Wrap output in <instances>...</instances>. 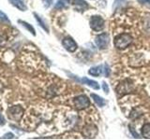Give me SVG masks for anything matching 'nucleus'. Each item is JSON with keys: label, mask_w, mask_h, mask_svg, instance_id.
Returning a JSON list of instances; mask_svg holds the SVG:
<instances>
[{"label": "nucleus", "mask_w": 150, "mask_h": 140, "mask_svg": "<svg viewBox=\"0 0 150 140\" xmlns=\"http://www.w3.org/2000/svg\"><path fill=\"white\" fill-rule=\"evenodd\" d=\"M20 63L25 70L32 72L35 70H39V68H40L43 64V61L41 60L40 54L34 52H23L22 53Z\"/></svg>", "instance_id": "f257e3e1"}, {"label": "nucleus", "mask_w": 150, "mask_h": 140, "mask_svg": "<svg viewBox=\"0 0 150 140\" xmlns=\"http://www.w3.org/2000/svg\"><path fill=\"white\" fill-rule=\"evenodd\" d=\"M132 42V36L129 34H120L117 36H115V38L114 40L115 46L117 49L119 50H124L127 47H129V45Z\"/></svg>", "instance_id": "f03ea898"}, {"label": "nucleus", "mask_w": 150, "mask_h": 140, "mask_svg": "<svg viewBox=\"0 0 150 140\" xmlns=\"http://www.w3.org/2000/svg\"><path fill=\"white\" fill-rule=\"evenodd\" d=\"M135 90L134 82L131 79H125L122 81L116 88V92L119 96H123L125 94L131 92Z\"/></svg>", "instance_id": "7ed1b4c3"}, {"label": "nucleus", "mask_w": 150, "mask_h": 140, "mask_svg": "<svg viewBox=\"0 0 150 140\" xmlns=\"http://www.w3.org/2000/svg\"><path fill=\"white\" fill-rule=\"evenodd\" d=\"M7 113L8 118L13 121H20L25 116V112L21 106H9L7 110Z\"/></svg>", "instance_id": "20e7f679"}, {"label": "nucleus", "mask_w": 150, "mask_h": 140, "mask_svg": "<svg viewBox=\"0 0 150 140\" xmlns=\"http://www.w3.org/2000/svg\"><path fill=\"white\" fill-rule=\"evenodd\" d=\"M73 102H74L75 107H76V109L78 110L84 109L90 106V100L88 99V97L86 95H83V94L75 97Z\"/></svg>", "instance_id": "39448f33"}, {"label": "nucleus", "mask_w": 150, "mask_h": 140, "mask_svg": "<svg viewBox=\"0 0 150 140\" xmlns=\"http://www.w3.org/2000/svg\"><path fill=\"white\" fill-rule=\"evenodd\" d=\"M105 26V22L104 20L100 17V16H92L90 19V27L91 29L96 31V32H100L101 31Z\"/></svg>", "instance_id": "423d86ee"}, {"label": "nucleus", "mask_w": 150, "mask_h": 140, "mask_svg": "<svg viewBox=\"0 0 150 140\" xmlns=\"http://www.w3.org/2000/svg\"><path fill=\"white\" fill-rule=\"evenodd\" d=\"M109 41H110V36L107 33H102V34L97 36L95 38V42L100 50L107 49L108 45H109Z\"/></svg>", "instance_id": "0eeeda50"}, {"label": "nucleus", "mask_w": 150, "mask_h": 140, "mask_svg": "<svg viewBox=\"0 0 150 140\" xmlns=\"http://www.w3.org/2000/svg\"><path fill=\"white\" fill-rule=\"evenodd\" d=\"M62 45L66 50L69 51V52H74L78 48L77 43L71 38V37H66V38H64L62 41Z\"/></svg>", "instance_id": "6e6552de"}, {"label": "nucleus", "mask_w": 150, "mask_h": 140, "mask_svg": "<svg viewBox=\"0 0 150 140\" xmlns=\"http://www.w3.org/2000/svg\"><path fill=\"white\" fill-rule=\"evenodd\" d=\"M98 133V129L95 125H86V127L83 128V134L86 135L88 138H93L95 137V135Z\"/></svg>", "instance_id": "1a4fd4ad"}, {"label": "nucleus", "mask_w": 150, "mask_h": 140, "mask_svg": "<svg viewBox=\"0 0 150 140\" xmlns=\"http://www.w3.org/2000/svg\"><path fill=\"white\" fill-rule=\"evenodd\" d=\"M72 4L78 10H86L88 8V5L84 0H73Z\"/></svg>", "instance_id": "9d476101"}, {"label": "nucleus", "mask_w": 150, "mask_h": 140, "mask_svg": "<svg viewBox=\"0 0 150 140\" xmlns=\"http://www.w3.org/2000/svg\"><path fill=\"white\" fill-rule=\"evenodd\" d=\"M9 3H11L12 6H14L15 8H17L19 10H22V11H25L27 8L25 5L22 0H8Z\"/></svg>", "instance_id": "9b49d317"}, {"label": "nucleus", "mask_w": 150, "mask_h": 140, "mask_svg": "<svg viewBox=\"0 0 150 140\" xmlns=\"http://www.w3.org/2000/svg\"><path fill=\"white\" fill-rule=\"evenodd\" d=\"M81 81L84 84H86V85H88L89 87L95 89V90H98V89H100V84L95 80H92V79H89L87 78H83L81 79Z\"/></svg>", "instance_id": "f8f14e48"}, {"label": "nucleus", "mask_w": 150, "mask_h": 140, "mask_svg": "<svg viewBox=\"0 0 150 140\" xmlns=\"http://www.w3.org/2000/svg\"><path fill=\"white\" fill-rule=\"evenodd\" d=\"M103 72V66L102 65H98V66H94L89 69L88 74L92 75L94 77H98L100 75H101Z\"/></svg>", "instance_id": "ddd939ff"}, {"label": "nucleus", "mask_w": 150, "mask_h": 140, "mask_svg": "<svg viewBox=\"0 0 150 140\" xmlns=\"http://www.w3.org/2000/svg\"><path fill=\"white\" fill-rule=\"evenodd\" d=\"M70 4V0H58L55 4L56 9H63L67 8Z\"/></svg>", "instance_id": "4468645a"}, {"label": "nucleus", "mask_w": 150, "mask_h": 140, "mask_svg": "<svg viewBox=\"0 0 150 140\" xmlns=\"http://www.w3.org/2000/svg\"><path fill=\"white\" fill-rule=\"evenodd\" d=\"M91 97L93 98L94 102H95L98 106H100V107H101V106H105L106 102H105V100L103 99L102 97H100V96H98V95L95 94V93H92V94H91Z\"/></svg>", "instance_id": "2eb2a0df"}, {"label": "nucleus", "mask_w": 150, "mask_h": 140, "mask_svg": "<svg viewBox=\"0 0 150 140\" xmlns=\"http://www.w3.org/2000/svg\"><path fill=\"white\" fill-rule=\"evenodd\" d=\"M142 135L144 138H150V123H146L143 126Z\"/></svg>", "instance_id": "dca6fc26"}, {"label": "nucleus", "mask_w": 150, "mask_h": 140, "mask_svg": "<svg viewBox=\"0 0 150 140\" xmlns=\"http://www.w3.org/2000/svg\"><path fill=\"white\" fill-rule=\"evenodd\" d=\"M34 16H35V19L37 20V22H39V24L40 25V27H42L47 33H48V32H49V28H48V26H47V24L45 23V22L42 21V19H41L39 15H38L37 13H34Z\"/></svg>", "instance_id": "f3484780"}, {"label": "nucleus", "mask_w": 150, "mask_h": 140, "mask_svg": "<svg viewBox=\"0 0 150 140\" xmlns=\"http://www.w3.org/2000/svg\"><path fill=\"white\" fill-rule=\"evenodd\" d=\"M8 43V36L0 31V48H3Z\"/></svg>", "instance_id": "a211bd4d"}, {"label": "nucleus", "mask_w": 150, "mask_h": 140, "mask_svg": "<svg viewBox=\"0 0 150 140\" xmlns=\"http://www.w3.org/2000/svg\"><path fill=\"white\" fill-rule=\"evenodd\" d=\"M19 22H20L23 27H25L26 29H27L28 31H29L33 36H36V32H35V29H34V28H33V26H31L30 24H28L27 22H23V21H19Z\"/></svg>", "instance_id": "6ab92c4d"}, {"label": "nucleus", "mask_w": 150, "mask_h": 140, "mask_svg": "<svg viewBox=\"0 0 150 140\" xmlns=\"http://www.w3.org/2000/svg\"><path fill=\"white\" fill-rule=\"evenodd\" d=\"M0 22H5V23H9L11 22H9L8 16L5 14L4 12L0 11Z\"/></svg>", "instance_id": "aec40b11"}, {"label": "nucleus", "mask_w": 150, "mask_h": 140, "mask_svg": "<svg viewBox=\"0 0 150 140\" xmlns=\"http://www.w3.org/2000/svg\"><path fill=\"white\" fill-rule=\"evenodd\" d=\"M42 2H43L45 8H49L52 5V3H53V0H42Z\"/></svg>", "instance_id": "412c9836"}, {"label": "nucleus", "mask_w": 150, "mask_h": 140, "mask_svg": "<svg viewBox=\"0 0 150 140\" xmlns=\"http://www.w3.org/2000/svg\"><path fill=\"white\" fill-rule=\"evenodd\" d=\"M102 88H103V91H104L105 93H108V92H109V87H108V85L106 84L105 81H103V82H102Z\"/></svg>", "instance_id": "4be33fe9"}, {"label": "nucleus", "mask_w": 150, "mask_h": 140, "mask_svg": "<svg viewBox=\"0 0 150 140\" xmlns=\"http://www.w3.org/2000/svg\"><path fill=\"white\" fill-rule=\"evenodd\" d=\"M138 2L143 4V5H146V6L150 7V0H138Z\"/></svg>", "instance_id": "5701e85b"}, {"label": "nucleus", "mask_w": 150, "mask_h": 140, "mask_svg": "<svg viewBox=\"0 0 150 140\" xmlns=\"http://www.w3.org/2000/svg\"><path fill=\"white\" fill-rule=\"evenodd\" d=\"M14 135L11 134V133H8V134H6L4 135V136H2V138H13Z\"/></svg>", "instance_id": "b1692460"}, {"label": "nucleus", "mask_w": 150, "mask_h": 140, "mask_svg": "<svg viewBox=\"0 0 150 140\" xmlns=\"http://www.w3.org/2000/svg\"><path fill=\"white\" fill-rule=\"evenodd\" d=\"M0 124H1V125L5 124V119H4V117L1 114H0Z\"/></svg>", "instance_id": "393cba45"}]
</instances>
